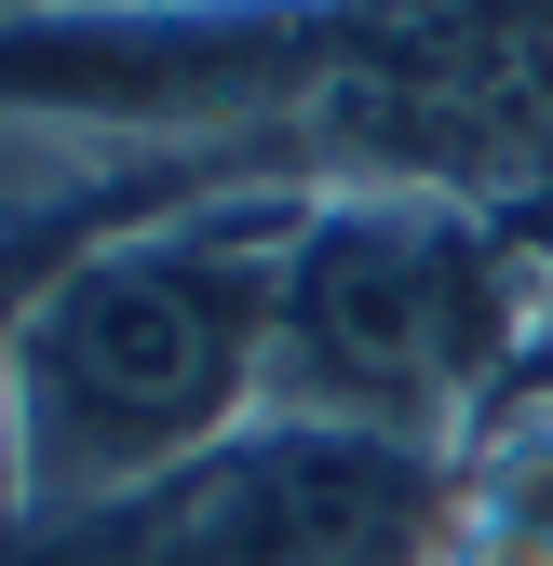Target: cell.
<instances>
[{"mask_svg":"<svg viewBox=\"0 0 553 566\" xmlns=\"http://www.w3.org/2000/svg\"><path fill=\"white\" fill-rule=\"evenodd\" d=\"M324 189H243L82 243L14 311V500L95 513L230 446L270 391L284 256Z\"/></svg>","mask_w":553,"mask_h":566,"instance_id":"6da1fadb","label":"cell"},{"mask_svg":"<svg viewBox=\"0 0 553 566\" xmlns=\"http://www.w3.org/2000/svg\"><path fill=\"white\" fill-rule=\"evenodd\" d=\"M553 283L513 256L487 202L432 189H324L284 256L257 418H352V432L459 446L540 337Z\"/></svg>","mask_w":553,"mask_h":566,"instance_id":"7a4b0ae2","label":"cell"},{"mask_svg":"<svg viewBox=\"0 0 553 566\" xmlns=\"http://www.w3.org/2000/svg\"><path fill=\"white\" fill-rule=\"evenodd\" d=\"M459 446L352 418H243L149 485V566H446Z\"/></svg>","mask_w":553,"mask_h":566,"instance_id":"3957f363","label":"cell"},{"mask_svg":"<svg viewBox=\"0 0 553 566\" xmlns=\"http://www.w3.org/2000/svg\"><path fill=\"white\" fill-rule=\"evenodd\" d=\"M0 513H14V311H0Z\"/></svg>","mask_w":553,"mask_h":566,"instance_id":"277c9868","label":"cell"}]
</instances>
